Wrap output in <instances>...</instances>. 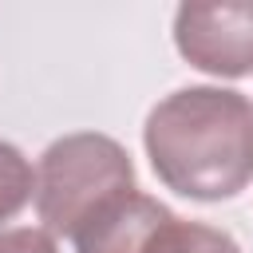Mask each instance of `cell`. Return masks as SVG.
Segmentation results:
<instances>
[{
  "mask_svg": "<svg viewBox=\"0 0 253 253\" xmlns=\"http://www.w3.org/2000/svg\"><path fill=\"white\" fill-rule=\"evenodd\" d=\"M142 146L178 198H237L253 182V99L233 87H178L150 107Z\"/></svg>",
  "mask_w": 253,
  "mask_h": 253,
  "instance_id": "obj_1",
  "label": "cell"
},
{
  "mask_svg": "<svg viewBox=\"0 0 253 253\" xmlns=\"http://www.w3.org/2000/svg\"><path fill=\"white\" fill-rule=\"evenodd\" d=\"M134 190L126 146L99 130L55 138L36 166V213L51 237H75L91 217Z\"/></svg>",
  "mask_w": 253,
  "mask_h": 253,
  "instance_id": "obj_2",
  "label": "cell"
},
{
  "mask_svg": "<svg viewBox=\"0 0 253 253\" xmlns=\"http://www.w3.org/2000/svg\"><path fill=\"white\" fill-rule=\"evenodd\" d=\"M71 241L75 253H241L233 233L186 221L142 190L111 202Z\"/></svg>",
  "mask_w": 253,
  "mask_h": 253,
  "instance_id": "obj_3",
  "label": "cell"
},
{
  "mask_svg": "<svg viewBox=\"0 0 253 253\" xmlns=\"http://www.w3.org/2000/svg\"><path fill=\"white\" fill-rule=\"evenodd\" d=\"M178 55L217 79H241L253 71V0L182 4L174 12Z\"/></svg>",
  "mask_w": 253,
  "mask_h": 253,
  "instance_id": "obj_4",
  "label": "cell"
},
{
  "mask_svg": "<svg viewBox=\"0 0 253 253\" xmlns=\"http://www.w3.org/2000/svg\"><path fill=\"white\" fill-rule=\"evenodd\" d=\"M36 198V170L20 146L0 138V225L12 221Z\"/></svg>",
  "mask_w": 253,
  "mask_h": 253,
  "instance_id": "obj_5",
  "label": "cell"
},
{
  "mask_svg": "<svg viewBox=\"0 0 253 253\" xmlns=\"http://www.w3.org/2000/svg\"><path fill=\"white\" fill-rule=\"evenodd\" d=\"M0 253H59V249L47 229L20 225V229H0Z\"/></svg>",
  "mask_w": 253,
  "mask_h": 253,
  "instance_id": "obj_6",
  "label": "cell"
}]
</instances>
